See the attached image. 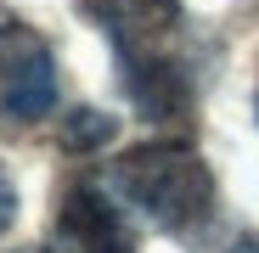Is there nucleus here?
I'll use <instances>...</instances> for the list:
<instances>
[{
    "mask_svg": "<svg viewBox=\"0 0 259 253\" xmlns=\"http://www.w3.org/2000/svg\"><path fill=\"white\" fill-rule=\"evenodd\" d=\"M107 186L124 208H136L152 231H169V236H186L214 214V175L181 141H147L124 152Z\"/></svg>",
    "mask_w": 259,
    "mask_h": 253,
    "instance_id": "obj_1",
    "label": "nucleus"
},
{
    "mask_svg": "<svg viewBox=\"0 0 259 253\" xmlns=\"http://www.w3.org/2000/svg\"><path fill=\"white\" fill-rule=\"evenodd\" d=\"M79 12L107 34L118 62L175 57L169 39L181 34V0H79Z\"/></svg>",
    "mask_w": 259,
    "mask_h": 253,
    "instance_id": "obj_2",
    "label": "nucleus"
},
{
    "mask_svg": "<svg viewBox=\"0 0 259 253\" xmlns=\"http://www.w3.org/2000/svg\"><path fill=\"white\" fill-rule=\"evenodd\" d=\"M51 253H136V225L102 186H68L51 225Z\"/></svg>",
    "mask_w": 259,
    "mask_h": 253,
    "instance_id": "obj_3",
    "label": "nucleus"
},
{
    "mask_svg": "<svg viewBox=\"0 0 259 253\" xmlns=\"http://www.w3.org/2000/svg\"><path fill=\"white\" fill-rule=\"evenodd\" d=\"M113 135H118V118H107V113H96V107H79V113L62 118V146H68V152H96V146H107Z\"/></svg>",
    "mask_w": 259,
    "mask_h": 253,
    "instance_id": "obj_4",
    "label": "nucleus"
},
{
    "mask_svg": "<svg viewBox=\"0 0 259 253\" xmlns=\"http://www.w3.org/2000/svg\"><path fill=\"white\" fill-rule=\"evenodd\" d=\"M12 220H17V186H12L6 169H0V231H12Z\"/></svg>",
    "mask_w": 259,
    "mask_h": 253,
    "instance_id": "obj_5",
    "label": "nucleus"
},
{
    "mask_svg": "<svg viewBox=\"0 0 259 253\" xmlns=\"http://www.w3.org/2000/svg\"><path fill=\"white\" fill-rule=\"evenodd\" d=\"M231 253H259V236H242V242H237Z\"/></svg>",
    "mask_w": 259,
    "mask_h": 253,
    "instance_id": "obj_6",
    "label": "nucleus"
},
{
    "mask_svg": "<svg viewBox=\"0 0 259 253\" xmlns=\"http://www.w3.org/2000/svg\"><path fill=\"white\" fill-rule=\"evenodd\" d=\"M17 253H46V247H17Z\"/></svg>",
    "mask_w": 259,
    "mask_h": 253,
    "instance_id": "obj_7",
    "label": "nucleus"
}]
</instances>
